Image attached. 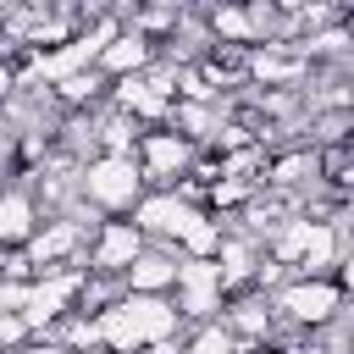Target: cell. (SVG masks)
I'll return each instance as SVG.
<instances>
[{"label": "cell", "mask_w": 354, "mask_h": 354, "mask_svg": "<svg viewBox=\"0 0 354 354\" xmlns=\"http://www.w3.org/2000/svg\"><path fill=\"white\" fill-rule=\"evenodd\" d=\"M194 354H232V337H227L221 326H210V332L194 343Z\"/></svg>", "instance_id": "5b68a950"}, {"label": "cell", "mask_w": 354, "mask_h": 354, "mask_svg": "<svg viewBox=\"0 0 354 354\" xmlns=\"http://www.w3.org/2000/svg\"><path fill=\"white\" fill-rule=\"evenodd\" d=\"M138 66L144 61V39H116V50H105V66Z\"/></svg>", "instance_id": "277c9868"}, {"label": "cell", "mask_w": 354, "mask_h": 354, "mask_svg": "<svg viewBox=\"0 0 354 354\" xmlns=\"http://www.w3.org/2000/svg\"><path fill=\"white\" fill-rule=\"evenodd\" d=\"M44 354H61V348H44Z\"/></svg>", "instance_id": "8992f818"}, {"label": "cell", "mask_w": 354, "mask_h": 354, "mask_svg": "<svg viewBox=\"0 0 354 354\" xmlns=\"http://www.w3.org/2000/svg\"><path fill=\"white\" fill-rule=\"evenodd\" d=\"M28 199H17V194H6V205H0V238L6 243H17V238H28Z\"/></svg>", "instance_id": "7a4b0ae2"}, {"label": "cell", "mask_w": 354, "mask_h": 354, "mask_svg": "<svg viewBox=\"0 0 354 354\" xmlns=\"http://www.w3.org/2000/svg\"><path fill=\"white\" fill-rule=\"evenodd\" d=\"M177 271H183V266H166V260H138V271H133V288H166Z\"/></svg>", "instance_id": "3957f363"}, {"label": "cell", "mask_w": 354, "mask_h": 354, "mask_svg": "<svg viewBox=\"0 0 354 354\" xmlns=\"http://www.w3.org/2000/svg\"><path fill=\"white\" fill-rule=\"evenodd\" d=\"M122 177H138L133 160H100V166L88 171V194H94L100 205H122V199L138 194V183H122Z\"/></svg>", "instance_id": "6da1fadb"}]
</instances>
